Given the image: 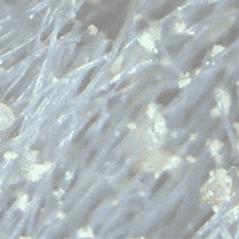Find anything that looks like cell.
<instances>
[{
    "label": "cell",
    "instance_id": "4fadbf2b",
    "mask_svg": "<svg viewBox=\"0 0 239 239\" xmlns=\"http://www.w3.org/2000/svg\"><path fill=\"white\" fill-rule=\"evenodd\" d=\"M101 199H98V200H97L96 202H94V203H93L92 205H91V206L89 207V210H88V213H87V214H86L85 216V220H87V219H89V216L91 215V214L95 210L97 209V207H98V206L101 204Z\"/></svg>",
    "mask_w": 239,
    "mask_h": 239
},
{
    "label": "cell",
    "instance_id": "9c48e42d",
    "mask_svg": "<svg viewBox=\"0 0 239 239\" xmlns=\"http://www.w3.org/2000/svg\"><path fill=\"white\" fill-rule=\"evenodd\" d=\"M214 214V212L213 210H210L209 213L206 214L205 216L203 217L202 219H201V220L198 222V223L197 224V226H195V229H194V230H195V231H197L198 230H199V229L202 227L203 225L205 224V223L206 222H207V221L209 220V219L210 218H211V217L213 216Z\"/></svg>",
    "mask_w": 239,
    "mask_h": 239
},
{
    "label": "cell",
    "instance_id": "cb8c5ba5",
    "mask_svg": "<svg viewBox=\"0 0 239 239\" xmlns=\"http://www.w3.org/2000/svg\"><path fill=\"white\" fill-rule=\"evenodd\" d=\"M126 134H127V132H124L123 134L121 135V136H120V137H119V138H118V139H117V140H116V142H115V144H114L112 145V148H114L115 147H116V146H117V145H118V144H119V143L120 142V141H121L122 140H123V138H124V136H125V135H126Z\"/></svg>",
    "mask_w": 239,
    "mask_h": 239
},
{
    "label": "cell",
    "instance_id": "484cf974",
    "mask_svg": "<svg viewBox=\"0 0 239 239\" xmlns=\"http://www.w3.org/2000/svg\"><path fill=\"white\" fill-rule=\"evenodd\" d=\"M220 124V120H217V122L215 124H214L213 126H212V128L210 129V133H213V132H214V130H216L217 128H218V125Z\"/></svg>",
    "mask_w": 239,
    "mask_h": 239
},
{
    "label": "cell",
    "instance_id": "277c9868",
    "mask_svg": "<svg viewBox=\"0 0 239 239\" xmlns=\"http://www.w3.org/2000/svg\"><path fill=\"white\" fill-rule=\"evenodd\" d=\"M99 116H100V112H97V113L96 114V115H95V116H93V117L91 118V120H90L89 121V123L86 124L85 126L84 127V128H83L82 130L80 132L78 133V135H77V136H76V138H75L74 141H73V143H74V144H78V143L80 142V141H81V140H82L83 136H84V135L85 134L86 131H87V130H88V129L89 128L91 125H93V124L95 123L96 121H97V120H98V118H99Z\"/></svg>",
    "mask_w": 239,
    "mask_h": 239
},
{
    "label": "cell",
    "instance_id": "e0dca14e",
    "mask_svg": "<svg viewBox=\"0 0 239 239\" xmlns=\"http://www.w3.org/2000/svg\"><path fill=\"white\" fill-rule=\"evenodd\" d=\"M22 123H23V119L20 120V122H19V126H17V127L15 128V130L11 132V136H10V139H11V140L15 138L16 136H19V132H20V128H21V125H22Z\"/></svg>",
    "mask_w": 239,
    "mask_h": 239
},
{
    "label": "cell",
    "instance_id": "5bb4252c",
    "mask_svg": "<svg viewBox=\"0 0 239 239\" xmlns=\"http://www.w3.org/2000/svg\"><path fill=\"white\" fill-rule=\"evenodd\" d=\"M180 202H179V205L177 206L176 208L173 210L172 212L170 213V214L168 215V217L167 218V219H166V223H165V225L169 224V223H170V222H171L172 221V219H173V218H174L176 217V213H177V211H178V210H179V206H180Z\"/></svg>",
    "mask_w": 239,
    "mask_h": 239
},
{
    "label": "cell",
    "instance_id": "4dcf8cb0",
    "mask_svg": "<svg viewBox=\"0 0 239 239\" xmlns=\"http://www.w3.org/2000/svg\"><path fill=\"white\" fill-rule=\"evenodd\" d=\"M112 45H110L109 46H108V48H106V51H107V52H109V51L112 49Z\"/></svg>",
    "mask_w": 239,
    "mask_h": 239
},
{
    "label": "cell",
    "instance_id": "ffe728a7",
    "mask_svg": "<svg viewBox=\"0 0 239 239\" xmlns=\"http://www.w3.org/2000/svg\"><path fill=\"white\" fill-rule=\"evenodd\" d=\"M224 73H225L224 69L220 70V71L218 73V74H217L216 77H215V81H216V82H219V81H220L222 79V77H223Z\"/></svg>",
    "mask_w": 239,
    "mask_h": 239
},
{
    "label": "cell",
    "instance_id": "83f0119b",
    "mask_svg": "<svg viewBox=\"0 0 239 239\" xmlns=\"http://www.w3.org/2000/svg\"><path fill=\"white\" fill-rule=\"evenodd\" d=\"M16 201V198H12L11 200H9V202H8L7 203V208H10V207H11L12 206H13V204H14V202Z\"/></svg>",
    "mask_w": 239,
    "mask_h": 239
},
{
    "label": "cell",
    "instance_id": "f1b7e54d",
    "mask_svg": "<svg viewBox=\"0 0 239 239\" xmlns=\"http://www.w3.org/2000/svg\"><path fill=\"white\" fill-rule=\"evenodd\" d=\"M77 174L76 175V176H75V178L73 179V180L72 181L71 183H70V185H69V190H70L72 187L74 186V184L76 183V181H77Z\"/></svg>",
    "mask_w": 239,
    "mask_h": 239
},
{
    "label": "cell",
    "instance_id": "8992f818",
    "mask_svg": "<svg viewBox=\"0 0 239 239\" xmlns=\"http://www.w3.org/2000/svg\"><path fill=\"white\" fill-rule=\"evenodd\" d=\"M214 7V6L212 4V5H210V6H206V7H204L203 8H202V9L198 12V14L196 15V16H195L194 23H198V22H200L201 20L205 19L206 17H207L211 12L213 11Z\"/></svg>",
    "mask_w": 239,
    "mask_h": 239
},
{
    "label": "cell",
    "instance_id": "52a82bcc",
    "mask_svg": "<svg viewBox=\"0 0 239 239\" xmlns=\"http://www.w3.org/2000/svg\"><path fill=\"white\" fill-rule=\"evenodd\" d=\"M206 53V49H202V50H200L198 53V54L194 57V58L192 60V62L191 64V67L194 69H197V68L201 65L202 63V59L205 57Z\"/></svg>",
    "mask_w": 239,
    "mask_h": 239
},
{
    "label": "cell",
    "instance_id": "2e32d148",
    "mask_svg": "<svg viewBox=\"0 0 239 239\" xmlns=\"http://www.w3.org/2000/svg\"><path fill=\"white\" fill-rule=\"evenodd\" d=\"M141 108H142V107H141V105H137V106H136V107L134 108V110L132 111V112L131 116H130V117H129V119H130V120L136 119V118L138 117L139 114H140V110H141Z\"/></svg>",
    "mask_w": 239,
    "mask_h": 239
},
{
    "label": "cell",
    "instance_id": "d4e9b609",
    "mask_svg": "<svg viewBox=\"0 0 239 239\" xmlns=\"http://www.w3.org/2000/svg\"><path fill=\"white\" fill-rule=\"evenodd\" d=\"M128 85V81H123V82L120 85L119 87H118V89H116V91L117 92V91H119V90L123 89H124V88H126Z\"/></svg>",
    "mask_w": 239,
    "mask_h": 239
},
{
    "label": "cell",
    "instance_id": "603a6c76",
    "mask_svg": "<svg viewBox=\"0 0 239 239\" xmlns=\"http://www.w3.org/2000/svg\"><path fill=\"white\" fill-rule=\"evenodd\" d=\"M111 125H112V122H111L110 120H107L105 123V124H104V127H103L102 132H105L108 131V129H109V128L111 127Z\"/></svg>",
    "mask_w": 239,
    "mask_h": 239
},
{
    "label": "cell",
    "instance_id": "f546056e",
    "mask_svg": "<svg viewBox=\"0 0 239 239\" xmlns=\"http://www.w3.org/2000/svg\"><path fill=\"white\" fill-rule=\"evenodd\" d=\"M133 214H128L127 215H126V218H125V219L127 221H128V222H130V221L133 218Z\"/></svg>",
    "mask_w": 239,
    "mask_h": 239
},
{
    "label": "cell",
    "instance_id": "9a60e30c",
    "mask_svg": "<svg viewBox=\"0 0 239 239\" xmlns=\"http://www.w3.org/2000/svg\"><path fill=\"white\" fill-rule=\"evenodd\" d=\"M53 24H52L51 26H50V27H49V28H47L46 30L42 33V34H41V41H45L47 38H48V37L49 36V34L52 33L53 31Z\"/></svg>",
    "mask_w": 239,
    "mask_h": 239
},
{
    "label": "cell",
    "instance_id": "3957f363",
    "mask_svg": "<svg viewBox=\"0 0 239 239\" xmlns=\"http://www.w3.org/2000/svg\"><path fill=\"white\" fill-rule=\"evenodd\" d=\"M95 70H96V68H92L87 73V74L85 76V77L83 78L82 81H81V85L79 86L78 91H77L78 93H81L83 91L88 87V85H89L92 79L93 78L94 74H95Z\"/></svg>",
    "mask_w": 239,
    "mask_h": 239
},
{
    "label": "cell",
    "instance_id": "d6986e66",
    "mask_svg": "<svg viewBox=\"0 0 239 239\" xmlns=\"http://www.w3.org/2000/svg\"><path fill=\"white\" fill-rule=\"evenodd\" d=\"M43 206H44V202H42L41 204V206H40V207L38 208V210H37V213H36V217H35V224L37 223V222H38V220H39V218H40V215H41V209H42V207H43Z\"/></svg>",
    "mask_w": 239,
    "mask_h": 239
},
{
    "label": "cell",
    "instance_id": "8fae6325",
    "mask_svg": "<svg viewBox=\"0 0 239 239\" xmlns=\"http://www.w3.org/2000/svg\"><path fill=\"white\" fill-rule=\"evenodd\" d=\"M73 22H69V23H66L65 26H64L63 28L59 31V33L57 34V37L59 38V37L64 36L65 34H68L69 32H70L72 29H73Z\"/></svg>",
    "mask_w": 239,
    "mask_h": 239
},
{
    "label": "cell",
    "instance_id": "ac0fdd59",
    "mask_svg": "<svg viewBox=\"0 0 239 239\" xmlns=\"http://www.w3.org/2000/svg\"><path fill=\"white\" fill-rule=\"evenodd\" d=\"M97 153H98L97 150H93V151H92V152H91V153L89 154V156L88 158H87L86 164L88 165V164H91V163L93 162V160L95 159V157L97 156Z\"/></svg>",
    "mask_w": 239,
    "mask_h": 239
},
{
    "label": "cell",
    "instance_id": "5b68a950",
    "mask_svg": "<svg viewBox=\"0 0 239 239\" xmlns=\"http://www.w3.org/2000/svg\"><path fill=\"white\" fill-rule=\"evenodd\" d=\"M238 26H234L232 28L230 31L229 32V34L222 40V43L224 44L225 45H228L231 44L232 42L235 41V39L238 37Z\"/></svg>",
    "mask_w": 239,
    "mask_h": 239
},
{
    "label": "cell",
    "instance_id": "ba28073f",
    "mask_svg": "<svg viewBox=\"0 0 239 239\" xmlns=\"http://www.w3.org/2000/svg\"><path fill=\"white\" fill-rule=\"evenodd\" d=\"M168 173H167V172H165V173H164L162 176H161V177L160 178V179L157 181V183H156V185H155V187H153V190H152V194H154L156 192H157V191H159L161 187H163L164 185V183H166V181L168 180Z\"/></svg>",
    "mask_w": 239,
    "mask_h": 239
},
{
    "label": "cell",
    "instance_id": "7a4b0ae2",
    "mask_svg": "<svg viewBox=\"0 0 239 239\" xmlns=\"http://www.w3.org/2000/svg\"><path fill=\"white\" fill-rule=\"evenodd\" d=\"M176 7H178L176 1L168 2V3L164 5L157 11L154 12L153 14L151 15V19H153V20H158V19H162L163 17H164L166 15H168V14H170L171 12H172V11H174Z\"/></svg>",
    "mask_w": 239,
    "mask_h": 239
},
{
    "label": "cell",
    "instance_id": "4316f807",
    "mask_svg": "<svg viewBox=\"0 0 239 239\" xmlns=\"http://www.w3.org/2000/svg\"><path fill=\"white\" fill-rule=\"evenodd\" d=\"M69 235V232L68 231H65L63 232V233H61V234H60V235L58 236H56L54 238H66L67 236Z\"/></svg>",
    "mask_w": 239,
    "mask_h": 239
},
{
    "label": "cell",
    "instance_id": "30bf717a",
    "mask_svg": "<svg viewBox=\"0 0 239 239\" xmlns=\"http://www.w3.org/2000/svg\"><path fill=\"white\" fill-rule=\"evenodd\" d=\"M185 41L181 42V43H179V44H178V45H171V46H169V47L168 48V53H169L170 54H172V55H174V54H176V53H179V51L182 49L183 45H185Z\"/></svg>",
    "mask_w": 239,
    "mask_h": 239
},
{
    "label": "cell",
    "instance_id": "44dd1931",
    "mask_svg": "<svg viewBox=\"0 0 239 239\" xmlns=\"http://www.w3.org/2000/svg\"><path fill=\"white\" fill-rule=\"evenodd\" d=\"M61 179H62V173H59L58 175H57V176L54 177V179H53V185H54V187L56 186L57 184H58V183L61 180Z\"/></svg>",
    "mask_w": 239,
    "mask_h": 239
},
{
    "label": "cell",
    "instance_id": "7c38bea8",
    "mask_svg": "<svg viewBox=\"0 0 239 239\" xmlns=\"http://www.w3.org/2000/svg\"><path fill=\"white\" fill-rule=\"evenodd\" d=\"M119 96L116 97H112L111 99H109V101H108V103H107V110H108V111H110V110H112V108H115L116 105H117V103L119 102Z\"/></svg>",
    "mask_w": 239,
    "mask_h": 239
},
{
    "label": "cell",
    "instance_id": "6da1fadb",
    "mask_svg": "<svg viewBox=\"0 0 239 239\" xmlns=\"http://www.w3.org/2000/svg\"><path fill=\"white\" fill-rule=\"evenodd\" d=\"M179 93H180L179 89L165 90L164 92L161 93L160 96L157 97V103L160 104L163 106H167L179 96Z\"/></svg>",
    "mask_w": 239,
    "mask_h": 239
},
{
    "label": "cell",
    "instance_id": "7402d4cb",
    "mask_svg": "<svg viewBox=\"0 0 239 239\" xmlns=\"http://www.w3.org/2000/svg\"><path fill=\"white\" fill-rule=\"evenodd\" d=\"M136 173H137V169H136V168H133V169H132V170H130L129 171V172H128V179H133L135 177V176L136 175Z\"/></svg>",
    "mask_w": 239,
    "mask_h": 239
}]
</instances>
